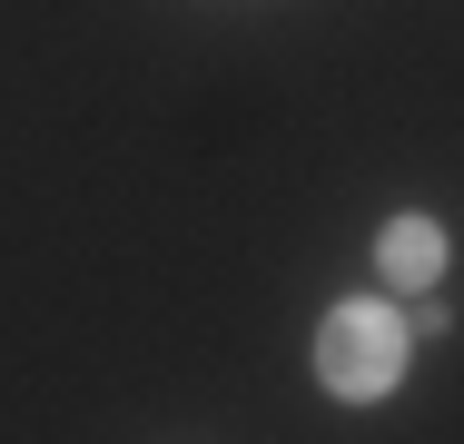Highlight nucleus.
Listing matches in <instances>:
<instances>
[{"instance_id": "obj_1", "label": "nucleus", "mask_w": 464, "mask_h": 444, "mask_svg": "<svg viewBox=\"0 0 464 444\" xmlns=\"http://www.w3.org/2000/svg\"><path fill=\"white\" fill-rule=\"evenodd\" d=\"M405 355H415V326H405L395 306H375V296H346V306L316 326V385H326L336 405H375V395L405 385Z\"/></svg>"}, {"instance_id": "obj_2", "label": "nucleus", "mask_w": 464, "mask_h": 444, "mask_svg": "<svg viewBox=\"0 0 464 444\" xmlns=\"http://www.w3.org/2000/svg\"><path fill=\"white\" fill-rule=\"evenodd\" d=\"M445 257H455V247H445V227H435V217H415V208L375 227V266H385V286H435Z\"/></svg>"}]
</instances>
